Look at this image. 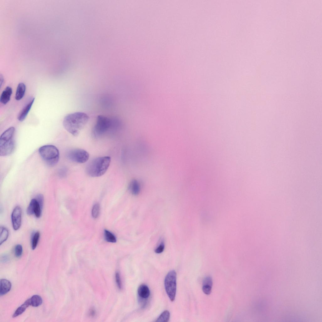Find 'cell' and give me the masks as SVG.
I'll use <instances>...</instances> for the list:
<instances>
[{
  "instance_id": "obj_20",
  "label": "cell",
  "mask_w": 322,
  "mask_h": 322,
  "mask_svg": "<svg viewBox=\"0 0 322 322\" xmlns=\"http://www.w3.org/2000/svg\"><path fill=\"white\" fill-rule=\"evenodd\" d=\"M170 318V313L168 310L164 311L159 316L156 322H168Z\"/></svg>"
},
{
  "instance_id": "obj_18",
  "label": "cell",
  "mask_w": 322,
  "mask_h": 322,
  "mask_svg": "<svg viewBox=\"0 0 322 322\" xmlns=\"http://www.w3.org/2000/svg\"><path fill=\"white\" fill-rule=\"evenodd\" d=\"M0 244L1 245L5 242L8 238L9 232L6 227L1 226L0 228Z\"/></svg>"
},
{
  "instance_id": "obj_6",
  "label": "cell",
  "mask_w": 322,
  "mask_h": 322,
  "mask_svg": "<svg viewBox=\"0 0 322 322\" xmlns=\"http://www.w3.org/2000/svg\"><path fill=\"white\" fill-rule=\"evenodd\" d=\"M176 274L175 270L170 271L167 275L164 280L165 289L170 301H173L175 298L176 289Z\"/></svg>"
},
{
  "instance_id": "obj_15",
  "label": "cell",
  "mask_w": 322,
  "mask_h": 322,
  "mask_svg": "<svg viewBox=\"0 0 322 322\" xmlns=\"http://www.w3.org/2000/svg\"><path fill=\"white\" fill-rule=\"evenodd\" d=\"M26 90V86L23 83H20L17 86L15 93V98L19 100L24 97Z\"/></svg>"
},
{
  "instance_id": "obj_17",
  "label": "cell",
  "mask_w": 322,
  "mask_h": 322,
  "mask_svg": "<svg viewBox=\"0 0 322 322\" xmlns=\"http://www.w3.org/2000/svg\"><path fill=\"white\" fill-rule=\"evenodd\" d=\"M29 299L30 305L34 307L40 306L42 302V298L38 295H33Z\"/></svg>"
},
{
  "instance_id": "obj_28",
  "label": "cell",
  "mask_w": 322,
  "mask_h": 322,
  "mask_svg": "<svg viewBox=\"0 0 322 322\" xmlns=\"http://www.w3.org/2000/svg\"><path fill=\"white\" fill-rule=\"evenodd\" d=\"M67 170L65 168H62L59 171V175L60 176L64 177L66 175Z\"/></svg>"
},
{
  "instance_id": "obj_25",
  "label": "cell",
  "mask_w": 322,
  "mask_h": 322,
  "mask_svg": "<svg viewBox=\"0 0 322 322\" xmlns=\"http://www.w3.org/2000/svg\"><path fill=\"white\" fill-rule=\"evenodd\" d=\"M164 244L163 241H162L158 246L155 250V252L157 253H162L164 250Z\"/></svg>"
},
{
  "instance_id": "obj_11",
  "label": "cell",
  "mask_w": 322,
  "mask_h": 322,
  "mask_svg": "<svg viewBox=\"0 0 322 322\" xmlns=\"http://www.w3.org/2000/svg\"><path fill=\"white\" fill-rule=\"evenodd\" d=\"M141 183L138 180L133 179L131 181L129 184V189L132 195H137L141 192Z\"/></svg>"
},
{
  "instance_id": "obj_8",
  "label": "cell",
  "mask_w": 322,
  "mask_h": 322,
  "mask_svg": "<svg viewBox=\"0 0 322 322\" xmlns=\"http://www.w3.org/2000/svg\"><path fill=\"white\" fill-rule=\"evenodd\" d=\"M22 209L19 206H16L14 209L11 214V220L13 228L14 230H18L20 227L22 219Z\"/></svg>"
},
{
  "instance_id": "obj_21",
  "label": "cell",
  "mask_w": 322,
  "mask_h": 322,
  "mask_svg": "<svg viewBox=\"0 0 322 322\" xmlns=\"http://www.w3.org/2000/svg\"><path fill=\"white\" fill-rule=\"evenodd\" d=\"M40 236L39 232H35L32 235L31 239V247L32 250H34L38 244Z\"/></svg>"
},
{
  "instance_id": "obj_3",
  "label": "cell",
  "mask_w": 322,
  "mask_h": 322,
  "mask_svg": "<svg viewBox=\"0 0 322 322\" xmlns=\"http://www.w3.org/2000/svg\"><path fill=\"white\" fill-rule=\"evenodd\" d=\"M14 127L9 128L1 135L0 138V155L4 156L12 154L15 148Z\"/></svg>"
},
{
  "instance_id": "obj_1",
  "label": "cell",
  "mask_w": 322,
  "mask_h": 322,
  "mask_svg": "<svg viewBox=\"0 0 322 322\" xmlns=\"http://www.w3.org/2000/svg\"><path fill=\"white\" fill-rule=\"evenodd\" d=\"M86 113L76 112L69 114L64 118L63 124L65 129L74 136H77L89 119Z\"/></svg>"
},
{
  "instance_id": "obj_14",
  "label": "cell",
  "mask_w": 322,
  "mask_h": 322,
  "mask_svg": "<svg viewBox=\"0 0 322 322\" xmlns=\"http://www.w3.org/2000/svg\"><path fill=\"white\" fill-rule=\"evenodd\" d=\"M137 292L139 297L143 299L148 298L150 295V291L148 287L144 284L141 285L139 286Z\"/></svg>"
},
{
  "instance_id": "obj_5",
  "label": "cell",
  "mask_w": 322,
  "mask_h": 322,
  "mask_svg": "<svg viewBox=\"0 0 322 322\" xmlns=\"http://www.w3.org/2000/svg\"><path fill=\"white\" fill-rule=\"evenodd\" d=\"M112 125V121L109 118L103 115H98L93 129L94 136L97 138L104 135L109 130Z\"/></svg>"
},
{
  "instance_id": "obj_22",
  "label": "cell",
  "mask_w": 322,
  "mask_h": 322,
  "mask_svg": "<svg viewBox=\"0 0 322 322\" xmlns=\"http://www.w3.org/2000/svg\"><path fill=\"white\" fill-rule=\"evenodd\" d=\"M212 284V283L208 281L203 282L202 290L205 294L206 295H209L210 294Z\"/></svg>"
},
{
  "instance_id": "obj_7",
  "label": "cell",
  "mask_w": 322,
  "mask_h": 322,
  "mask_svg": "<svg viewBox=\"0 0 322 322\" xmlns=\"http://www.w3.org/2000/svg\"><path fill=\"white\" fill-rule=\"evenodd\" d=\"M66 155L70 160L78 163L86 162L89 157V154L86 151L79 148L69 150L67 152Z\"/></svg>"
},
{
  "instance_id": "obj_2",
  "label": "cell",
  "mask_w": 322,
  "mask_h": 322,
  "mask_svg": "<svg viewBox=\"0 0 322 322\" xmlns=\"http://www.w3.org/2000/svg\"><path fill=\"white\" fill-rule=\"evenodd\" d=\"M111 158L109 156L95 158L90 161L86 168V172L90 176L96 177L103 175L107 170Z\"/></svg>"
},
{
  "instance_id": "obj_27",
  "label": "cell",
  "mask_w": 322,
  "mask_h": 322,
  "mask_svg": "<svg viewBox=\"0 0 322 322\" xmlns=\"http://www.w3.org/2000/svg\"><path fill=\"white\" fill-rule=\"evenodd\" d=\"M115 280L118 287L121 289V282L119 274L117 272L115 274Z\"/></svg>"
},
{
  "instance_id": "obj_9",
  "label": "cell",
  "mask_w": 322,
  "mask_h": 322,
  "mask_svg": "<svg viewBox=\"0 0 322 322\" xmlns=\"http://www.w3.org/2000/svg\"><path fill=\"white\" fill-rule=\"evenodd\" d=\"M42 208L35 198L31 201L27 209V213L29 215L34 214L37 218H39L41 214Z\"/></svg>"
},
{
  "instance_id": "obj_23",
  "label": "cell",
  "mask_w": 322,
  "mask_h": 322,
  "mask_svg": "<svg viewBox=\"0 0 322 322\" xmlns=\"http://www.w3.org/2000/svg\"><path fill=\"white\" fill-rule=\"evenodd\" d=\"M100 210L99 204L98 203L95 204L93 205L92 211V215L94 218L96 219L98 217L100 213Z\"/></svg>"
},
{
  "instance_id": "obj_24",
  "label": "cell",
  "mask_w": 322,
  "mask_h": 322,
  "mask_svg": "<svg viewBox=\"0 0 322 322\" xmlns=\"http://www.w3.org/2000/svg\"><path fill=\"white\" fill-rule=\"evenodd\" d=\"M22 247L21 245L18 244L15 246L14 249V253L16 257H20L22 254Z\"/></svg>"
},
{
  "instance_id": "obj_30",
  "label": "cell",
  "mask_w": 322,
  "mask_h": 322,
  "mask_svg": "<svg viewBox=\"0 0 322 322\" xmlns=\"http://www.w3.org/2000/svg\"><path fill=\"white\" fill-rule=\"evenodd\" d=\"M90 312L91 315L92 316L94 315V314H95V312L93 310H92Z\"/></svg>"
},
{
  "instance_id": "obj_29",
  "label": "cell",
  "mask_w": 322,
  "mask_h": 322,
  "mask_svg": "<svg viewBox=\"0 0 322 322\" xmlns=\"http://www.w3.org/2000/svg\"><path fill=\"white\" fill-rule=\"evenodd\" d=\"M8 256L7 255H5V254L2 257L3 260V261H6L7 260H8Z\"/></svg>"
},
{
  "instance_id": "obj_4",
  "label": "cell",
  "mask_w": 322,
  "mask_h": 322,
  "mask_svg": "<svg viewBox=\"0 0 322 322\" xmlns=\"http://www.w3.org/2000/svg\"><path fill=\"white\" fill-rule=\"evenodd\" d=\"M38 152L43 161L49 166H53L58 161L59 158V152L58 148L54 146H43L39 148Z\"/></svg>"
},
{
  "instance_id": "obj_16",
  "label": "cell",
  "mask_w": 322,
  "mask_h": 322,
  "mask_svg": "<svg viewBox=\"0 0 322 322\" xmlns=\"http://www.w3.org/2000/svg\"><path fill=\"white\" fill-rule=\"evenodd\" d=\"M29 305H30L29 299H28L23 304L17 308L12 315V317H16L22 314Z\"/></svg>"
},
{
  "instance_id": "obj_10",
  "label": "cell",
  "mask_w": 322,
  "mask_h": 322,
  "mask_svg": "<svg viewBox=\"0 0 322 322\" xmlns=\"http://www.w3.org/2000/svg\"><path fill=\"white\" fill-rule=\"evenodd\" d=\"M34 100V98L31 99L19 113L17 119L19 121L22 122L25 119L31 108Z\"/></svg>"
},
{
  "instance_id": "obj_12",
  "label": "cell",
  "mask_w": 322,
  "mask_h": 322,
  "mask_svg": "<svg viewBox=\"0 0 322 322\" xmlns=\"http://www.w3.org/2000/svg\"><path fill=\"white\" fill-rule=\"evenodd\" d=\"M12 93V88L9 86H7L3 91L0 96V101L3 104H6L10 100Z\"/></svg>"
},
{
  "instance_id": "obj_19",
  "label": "cell",
  "mask_w": 322,
  "mask_h": 322,
  "mask_svg": "<svg viewBox=\"0 0 322 322\" xmlns=\"http://www.w3.org/2000/svg\"><path fill=\"white\" fill-rule=\"evenodd\" d=\"M104 236L105 240L108 242L115 243L116 242V239L115 236L107 230H104Z\"/></svg>"
},
{
  "instance_id": "obj_26",
  "label": "cell",
  "mask_w": 322,
  "mask_h": 322,
  "mask_svg": "<svg viewBox=\"0 0 322 322\" xmlns=\"http://www.w3.org/2000/svg\"><path fill=\"white\" fill-rule=\"evenodd\" d=\"M35 198L42 209L44 202L43 195L42 194H38L36 195Z\"/></svg>"
},
{
  "instance_id": "obj_13",
  "label": "cell",
  "mask_w": 322,
  "mask_h": 322,
  "mask_svg": "<svg viewBox=\"0 0 322 322\" xmlns=\"http://www.w3.org/2000/svg\"><path fill=\"white\" fill-rule=\"evenodd\" d=\"M11 284L8 280L2 279L0 280V295L3 296L9 292L11 288Z\"/></svg>"
}]
</instances>
